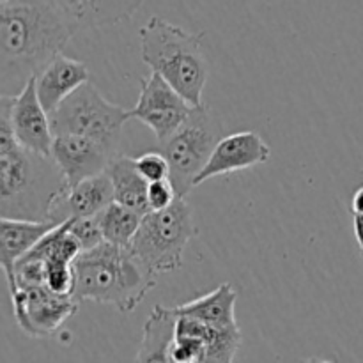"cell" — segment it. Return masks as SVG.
Masks as SVG:
<instances>
[{"instance_id": "obj_9", "label": "cell", "mask_w": 363, "mask_h": 363, "mask_svg": "<svg viewBox=\"0 0 363 363\" xmlns=\"http://www.w3.org/2000/svg\"><path fill=\"white\" fill-rule=\"evenodd\" d=\"M194 110L162 74L151 71L140 80V94L137 105L131 108V117L151 128L158 140H165L174 133Z\"/></svg>"}, {"instance_id": "obj_4", "label": "cell", "mask_w": 363, "mask_h": 363, "mask_svg": "<svg viewBox=\"0 0 363 363\" xmlns=\"http://www.w3.org/2000/svg\"><path fill=\"white\" fill-rule=\"evenodd\" d=\"M140 57L151 71L162 74L188 103L204 105L202 92L209 66L202 50L204 32L194 34L160 16H152L138 32Z\"/></svg>"}, {"instance_id": "obj_5", "label": "cell", "mask_w": 363, "mask_h": 363, "mask_svg": "<svg viewBox=\"0 0 363 363\" xmlns=\"http://www.w3.org/2000/svg\"><path fill=\"white\" fill-rule=\"evenodd\" d=\"M197 234L190 204L177 197L169 208L151 209L142 216L130 248L155 275H162L181 268L184 248Z\"/></svg>"}, {"instance_id": "obj_10", "label": "cell", "mask_w": 363, "mask_h": 363, "mask_svg": "<svg viewBox=\"0 0 363 363\" xmlns=\"http://www.w3.org/2000/svg\"><path fill=\"white\" fill-rule=\"evenodd\" d=\"M11 126L18 144L32 152L52 156L53 135L50 113L43 106L35 89V77L18 94L11 96Z\"/></svg>"}, {"instance_id": "obj_15", "label": "cell", "mask_w": 363, "mask_h": 363, "mask_svg": "<svg viewBox=\"0 0 363 363\" xmlns=\"http://www.w3.org/2000/svg\"><path fill=\"white\" fill-rule=\"evenodd\" d=\"M57 225L59 222L55 220H23L0 216V264L7 282L13 279L16 262Z\"/></svg>"}, {"instance_id": "obj_22", "label": "cell", "mask_w": 363, "mask_h": 363, "mask_svg": "<svg viewBox=\"0 0 363 363\" xmlns=\"http://www.w3.org/2000/svg\"><path fill=\"white\" fill-rule=\"evenodd\" d=\"M43 264H45V286L48 289L57 294H73L74 262L45 261Z\"/></svg>"}, {"instance_id": "obj_12", "label": "cell", "mask_w": 363, "mask_h": 363, "mask_svg": "<svg viewBox=\"0 0 363 363\" xmlns=\"http://www.w3.org/2000/svg\"><path fill=\"white\" fill-rule=\"evenodd\" d=\"M113 156L116 152L84 135L64 133L53 138L52 158L66 177L67 186L103 174Z\"/></svg>"}, {"instance_id": "obj_6", "label": "cell", "mask_w": 363, "mask_h": 363, "mask_svg": "<svg viewBox=\"0 0 363 363\" xmlns=\"http://www.w3.org/2000/svg\"><path fill=\"white\" fill-rule=\"evenodd\" d=\"M130 119H133L131 110L108 101L91 80L80 85L50 113L53 135H84L98 140L116 155L123 128Z\"/></svg>"}, {"instance_id": "obj_3", "label": "cell", "mask_w": 363, "mask_h": 363, "mask_svg": "<svg viewBox=\"0 0 363 363\" xmlns=\"http://www.w3.org/2000/svg\"><path fill=\"white\" fill-rule=\"evenodd\" d=\"M74 298L133 312L158 282L130 247L103 241L74 259Z\"/></svg>"}, {"instance_id": "obj_13", "label": "cell", "mask_w": 363, "mask_h": 363, "mask_svg": "<svg viewBox=\"0 0 363 363\" xmlns=\"http://www.w3.org/2000/svg\"><path fill=\"white\" fill-rule=\"evenodd\" d=\"M116 201L112 181L106 170L98 176L87 177L74 186H67L53 202L50 220L62 223L69 218L96 216Z\"/></svg>"}, {"instance_id": "obj_2", "label": "cell", "mask_w": 363, "mask_h": 363, "mask_svg": "<svg viewBox=\"0 0 363 363\" xmlns=\"http://www.w3.org/2000/svg\"><path fill=\"white\" fill-rule=\"evenodd\" d=\"M11 96L0 94V216L50 220L53 202L67 188L52 156L18 144L11 126Z\"/></svg>"}, {"instance_id": "obj_14", "label": "cell", "mask_w": 363, "mask_h": 363, "mask_svg": "<svg viewBox=\"0 0 363 363\" xmlns=\"http://www.w3.org/2000/svg\"><path fill=\"white\" fill-rule=\"evenodd\" d=\"M85 82H89L87 66L64 53H59L35 74L38 96L48 113H52Z\"/></svg>"}, {"instance_id": "obj_19", "label": "cell", "mask_w": 363, "mask_h": 363, "mask_svg": "<svg viewBox=\"0 0 363 363\" xmlns=\"http://www.w3.org/2000/svg\"><path fill=\"white\" fill-rule=\"evenodd\" d=\"M238 293L229 282L222 284L211 293L174 307L177 315L199 319L215 326H236Z\"/></svg>"}, {"instance_id": "obj_27", "label": "cell", "mask_w": 363, "mask_h": 363, "mask_svg": "<svg viewBox=\"0 0 363 363\" xmlns=\"http://www.w3.org/2000/svg\"><path fill=\"white\" fill-rule=\"evenodd\" d=\"M351 211L363 215V186L358 188L353 194V199H351Z\"/></svg>"}, {"instance_id": "obj_8", "label": "cell", "mask_w": 363, "mask_h": 363, "mask_svg": "<svg viewBox=\"0 0 363 363\" xmlns=\"http://www.w3.org/2000/svg\"><path fill=\"white\" fill-rule=\"evenodd\" d=\"M14 319L28 337H50L78 311L73 294H57L46 286L25 287L11 294Z\"/></svg>"}, {"instance_id": "obj_1", "label": "cell", "mask_w": 363, "mask_h": 363, "mask_svg": "<svg viewBox=\"0 0 363 363\" xmlns=\"http://www.w3.org/2000/svg\"><path fill=\"white\" fill-rule=\"evenodd\" d=\"M78 25L53 0L0 2V91L14 96L52 59Z\"/></svg>"}, {"instance_id": "obj_23", "label": "cell", "mask_w": 363, "mask_h": 363, "mask_svg": "<svg viewBox=\"0 0 363 363\" xmlns=\"http://www.w3.org/2000/svg\"><path fill=\"white\" fill-rule=\"evenodd\" d=\"M69 230H71V234L77 238L78 243L82 245V252L89 250V248L98 247L99 243H103V241H105V238H103L101 225H99L98 215L71 218Z\"/></svg>"}, {"instance_id": "obj_11", "label": "cell", "mask_w": 363, "mask_h": 363, "mask_svg": "<svg viewBox=\"0 0 363 363\" xmlns=\"http://www.w3.org/2000/svg\"><path fill=\"white\" fill-rule=\"evenodd\" d=\"M272 156V149L264 138L255 131H238L216 142L208 163L195 179V186L225 174L240 172L250 167L266 163Z\"/></svg>"}, {"instance_id": "obj_21", "label": "cell", "mask_w": 363, "mask_h": 363, "mask_svg": "<svg viewBox=\"0 0 363 363\" xmlns=\"http://www.w3.org/2000/svg\"><path fill=\"white\" fill-rule=\"evenodd\" d=\"M142 213L113 201L98 215L105 241L119 247H130L142 222Z\"/></svg>"}, {"instance_id": "obj_28", "label": "cell", "mask_w": 363, "mask_h": 363, "mask_svg": "<svg viewBox=\"0 0 363 363\" xmlns=\"http://www.w3.org/2000/svg\"><path fill=\"white\" fill-rule=\"evenodd\" d=\"M0 2H6V0H0Z\"/></svg>"}, {"instance_id": "obj_7", "label": "cell", "mask_w": 363, "mask_h": 363, "mask_svg": "<svg viewBox=\"0 0 363 363\" xmlns=\"http://www.w3.org/2000/svg\"><path fill=\"white\" fill-rule=\"evenodd\" d=\"M218 140L220 126L204 105L194 106L188 119L170 137L160 140L177 197L184 199L190 194Z\"/></svg>"}, {"instance_id": "obj_17", "label": "cell", "mask_w": 363, "mask_h": 363, "mask_svg": "<svg viewBox=\"0 0 363 363\" xmlns=\"http://www.w3.org/2000/svg\"><path fill=\"white\" fill-rule=\"evenodd\" d=\"M80 28L119 25L133 18L144 0H53Z\"/></svg>"}, {"instance_id": "obj_26", "label": "cell", "mask_w": 363, "mask_h": 363, "mask_svg": "<svg viewBox=\"0 0 363 363\" xmlns=\"http://www.w3.org/2000/svg\"><path fill=\"white\" fill-rule=\"evenodd\" d=\"M353 227L354 238H357L358 248H360V257L363 261V215H360V213H353Z\"/></svg>"}, {"instance_id": "obj_25", "label": "cell", "mask_w": 363, "mask_h": 363, "mask_svg": "<svg viewBox=\"0 0 363 363\" xmlns=\"http://www.w3.org/2000/svg\"><path fill=\"white\" fill-rule=\"evenodd\" d=\"M177 199L176 188H174L170 179H160L149 183L147 188V201L151 209H163L169 208L174 201Z\"/></svg>"}, {"instance_id": "obj_20", "label": "cell", "mask_w": 363, "mask_h": 363, "mask_svg": "<svg viewBox=\"0 0 363 363\" xmlns=\"http://www.w3.org/2000/svg\"><path fill=\"white\" fill-rule=\"evenodd\" d=\"M106 174H108L110 181H112L113 195H116L117 202L142 213V215L151 211L147 201L149 183L137 170L135 158L117 152L110 160L108 167H106Z\"/></svg>"}, {"instance_id": "obj_16", "label": "cell", "mask_w": 363, "mask_h": 363, "mask_svg": "<svg viewBox=\"0 0 363 363\" xmlns=\"http://www.w3.org/2000/svg\"><path fill=\"white\" fill-rule=\"evenodd\" d=\"M176 335L194 337L204 346V362H233L241 346L240 326H215L199 319L179 315Z\"/></svg>"}, {"instance_id": "obj_24", "label": "cell", "mask_w": 363, "mask_h": 363, "mask_svg": "<svg viewBox=\"0 0 363 363\" xmlns=\"http://www.w3.org/2000/svg\"><path fill=\"white\" fill-rule=\"evenodd\" d=\"M135 165H137V170L147 183L160 179H169L170 177L169 162H167L162 151L144 152L142 156L135 158Z\"/></svg>"}, {"instance_id": "obj_18", "label": "cell", "mask_w": 363, "mask_h": 363, "mask_svg": "<svg viewBox=\"0 0 363 363\" xmlns=\"http://www.w3.org/2000/svg\"><path fill=\"white\" fill-rule=\"evenodd\" d=\"M176 311L156 305L142 330V342L135 362H170V347L176 340Z\"/></svg>"}]
</instances>
